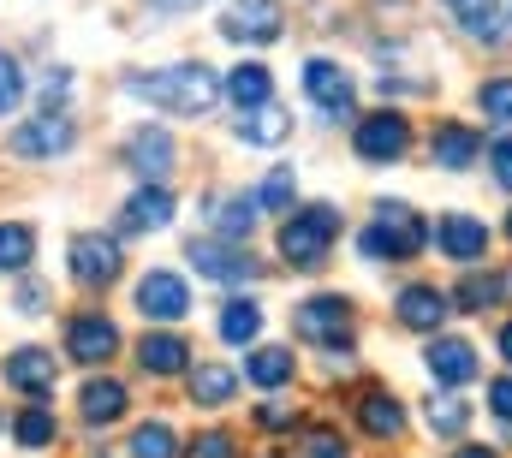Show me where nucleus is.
Instances as JSON below:
<instances>
[{"mask_svg":"<svg viewBox=\"0 0 512 458\" xmlns=\"http://www.w3.org/2000/svg\"><path fill=\"white\" fill-rule=\"evenodd\" d=\"M245 375H251L262 393L286 387V381H292V351H286V345H262V351H251V357H245Z\"/></svg>","mask_w":512,"mask_h":458,"instance_id":"28","label":"nucleus"},{"mask_svg":"<svg viewBox=\"0 0 512 458\" xmlns=\"http://www.w3.org/2000/svg\"><path fill=\"white\" fill-rule=\"evenodd\" d=\"M507 12H512V0H507Z\"/></svg>","mask_w":512,"mask_h":458,"instance_id":"50","label":"nucleus"},{"mask_svg":"<svg viewBox=\"0 0 512 458\" xmlns=\"http://www.w3.org/2000/svg\"><path fill=\"white\" fill-rule=\"evenodd\" d=\"M292 197H298V173H292V167H268V179H262L256 203H262V209H274V215H292Z\"/></svg>","mask_w":512,"mask_h":458,"instance_id":"34","label":"nucleus"},{"mask_svg":"<svg viewBox=\"0 0 512 458\" xmlns=\"http://www.w3.org/2000/svg\"><path fill=\"white\" fill-rule=\"evenodd\" d=\"M42 304H48L42 280H24V286H18V310H24V316H42Z\"/></svg>","mask_w":512,"mask_h":458,"instance_id":"44","label":"nucleus"},{"mask_svg":"<svg viewBox=\"0 0 512 458\" xmlns=\"http://www.w3.org/2000/svg\"><path fill=\"white\" fill-rule=\"evenodd\" d=\"M489 173H495L501 191H512V137H495L489 143Z\"/></svg>","mask_w":512,"mask_h":458,"instance_id":"40","label":"nucleus"},{"mask_svg":"<svg viewBox=\"0 0 512 458\" xmlns=\"http://www.w3.org/2000/svg\"><path fill=\"white\" fill-rule=\"evenodd\" d=\"M447 310H453V298H447L441 286H429V280H411V286H399V298H393V316H399V328H411V334H429V340H435V328L447 322Z\"/></svg>","mask_w":512,"mask_h":458,"instance_id":"16","label":"nucleus"},{"mask_svg":"<svg viewBox=\"0 0 512 458\" xmlns=\"http://www.w3.org/2000/svg\"><path fill=\"white\" fill-rule=\"evenodd\" d=\"M453 458H501V453H495V447H459Z\"/></svg>","mask_w":512,"mask_h":458,"instance_id":"46","label":"nucleus"},{"mask_svg":"<svg viewBox=\"0 0 512 458\" xmlns=\"http://www.w3.org/2000/svg\"><path fill=\"white\" fill-rule=\"evenodd\" d=\"M78 411H84V423H90V429H108V423H120V417L131 411L126 381H114V375H90V381L78 387Z\"/></svg>","mask_w":512,"mask_h":458,"instance_id":"18","label":"nucleus"},{"mask_svg":"<svg viewBox=\"0 0 512 458\" xmlns=\"http://www.w3.org/2000/svg\"><path fill=\"white\" fill-rule=\"evenodd\" d=\"M256 215H262L256 191H227V197H215V203H209L215 238H233V244H245V238L256 232Z\"/></svg>","mask_w":512,"mask_h":458,"instance_id":"22","label":"nucleus"},{"mask_svg":"<svg viewBox=\"0 0 512 458\" xmlns=\"http://www.w3.org/2000/svg\"><path fill=\"white\" fill-rule=\"evenodd\" d=\"M185 256H191V268L203 274V280H215V286H251L256 274H262V262H256L245 244H233V238H191L185 244Z\"/></svg>","mask_w":512,"mask_h":458,"instance_id":"5","label":"nucleus"},{"mask_svg":"<svg viewBox=\"0 0 512 458\" xmlns=\"http://www.w3.org/2000/svg\"><path fill=\"white\" fill-rule=\"evenodd\" d=\"M292 334H298L304 345H322V351L352 345V334H358V322H352V298H340V292H316V298H304V304L292 310Z\"/></svg>","mask_w":512,"mask_h":458,"instance_id":"4","label":"nucleus"},{"mask_svg":"<svg viewBox=\"0 0 512 458\" xmlns=\"http://www.w3.org/2000/svg\"><path fill=\"white\" fill-rule=\"evenodd\" d=\"M352 149H358V161H370V167L399 161V155L411 149V119L399 114V108H382V114L352 119Z\"/></svg>","mask_w":512,"mask_h":458,"instance_id":"7","label":"nucleus"},{"mask_svg":"<svg viewBox=\"0 0 512 458\" xmlns=\"http://www.w3.org/2000/svg\"><path fill=\"white\" fill-rule=\"evenodd\" d=\"M72 143H78V125L66 114H36L6 137V149H12L18 161H48V155H66Z\"/></svg>","mask_w":512,"mask_h":458,"instance_id":"9","label":"nucleus"},{"mask_svg":"<svg viewBox=\"0 0 512 458\" xmlns=\"http://www.w3.org/2000/svg\"><path fill=\"white\" fill-rule=\"evenodd\" d=\"M185 458H239V441H233V429H203L185 447Z\"/></svg>","mask_w":512,"mask_h":458,"instance_id":"38","label":"nucleus"},{"mask_svg":"<svg viewBox=\"0 0 512 458\" xmlns=\"http://www.w3.org/2000/svg\"><path fill=\"white\" fill-rule=\"evenodd\" d=\"M221 96H227L239 114H251V108H268V96H274V78H268V66H256V60H239V66L221 78Z\"/></svg>","mask_w":512,"mask_h":458,"instance_id":"23","label":"nucleus"},{"mask_svg":"<svg viewBox=\"0 0 512 458\" xmlns=\"http://www.w3.org/2000/svg\"><path fill=\"white\" fill-rule=\"evenodd\" d=\"M149 6H161V12H191V6H203V0H149Z\"/></svg>","mask_w":512,"mask_h":458,"instance_id":"45","label":"nucleus"},{"mask_svg":"<svg viewBox=\"0 0 512 458\" xmlns=\"http://www.w3.org/2000/svg\"><path fill=\"white\" fill-rule=\"evenodd\" d=\"M435 250H441L447 262H483L489 227H483L477 215H441V221H435Z\"/></svg>","mask_w":512,"mask_h":458,"instance_id":"19","label":"nucleus"},{"mask_svg":"<svg viewBox=\"0 0 512 458\" xmlns=\"http://www.w3.org/2000/svg\"><path fill=\"white\" fill-rule=\"evenodd\" d=\"M114 351H120V328H114L102 310H78V316L66 322V357H72V363H90V369H96V363H108Z\"/></svg>","mask_w":512,"mask_h":458,"instance_id":"15","label":"nucleus"},{"mask_svg":"<svg viewBox=\"0 0 512 458\" xmlns=\"http://www.w3.org/2000/svg\"><path fill=\"white\" fill-rule=\"evenodd\" d=\"M286 131H292V119L280 114L274 102H268V108H251V114H239V137H245V143H256V149L286 143Z\"/></svg>","mask_w":512,"mask_h":458,"instance_id":"30","label":"nucleus"},{"mask_svg":"<svg viewBox=\"0 0 512 458\" xmlns=\"http://www.w3.org/2000/svg\"><path fill=\"white\" fill-rule=\"evenodd\" d=\"M453 6V18H459V30L465 36H477V42H501V0H447Z\"/></svg>","mask_w":512,"mask_h":458,"instance_id":"27","label":"nucleus"},{"mask_svg":"<svg viewBox=\"0 0 512 458\" xmlns=\"http://www.w3.org/2000/svg\"><path fill=\"white\" fill-rule=\"evenodd\" d=\"M18 102H24V72H18L12 54H0V119L18 114Z\"/></svg>","mask_w":512,"mask_h":458,"instance_id":"39","label":"nucleus"},{"mask_svg":"<svg viewBox=\"0 0 512 458\" xmlns=\"http://www.w3.org/2000/svg\"><path fill=\"white\" fill-rule=\"evenodd\" d=\"M173 221V191L167 185H137L120 209V232H161Z\"/></svg>","mask_w":512,"mask_h":458,"instance_id":"20","label":"nucleus"},{"mask_svg":"<svg viewBox=\"0 0 512 458\" xmlns=\"http://www.w3.org/2000/svg\"><path fill=\"white\" fill-rule=\"evenodd\" d=\"M137 310H143V322H179V316H191V286H185V274L149 268V274L137 280Z\"/></svg>","mask_w":512,"mask_h":458,"instance_id":"11","label":"nucleus"},{"mask_svg":"<svg viewBox=\"0 0 512 458\" xmlns=\"http://www.w3.org/2000/svg\"><path fill=\"white\" fill-rule=\"evenodd\" d=\"M120 155H126V167L143 185H167V173H173V161H179V149H173V137H167L161 125H137Z\"/></svg>","mask_w":512,"mask_h":458,"instance_id":"14","label":"nucleus"},{"mask_svg":"<svg viewBox=\"0 0 512 458\" xmlns=\"http://www.w3.org/2000/svg\"><path fill=\"white\" fill-rule=\"evenodd\" d=\"M280 30H286L280 0H233L227 18H221V36H227V42H256V48L280 42Z\"/></svg>","mask_w":512,"mask_h":458,"instance_id":"13","label":"nucleus"},{"mask_svg":"<svg viewBox=\"0 0 512 458\" xmlns=\"http://www.w3.org/2000/svg\"><path fill=\"white\" fill-rule=\"evenodd\" d=\"M495 345H501V357L512 363V322H501V340H495Z\"/></svg>","mask_w":512,"mask_h":458,"instance_id":"47","label":"nucleus"},{"mask_svg":"<svg viewBox=\"0 0 512 458\" xmlns=\"http://www.w3.org/2000/svg\"><path fill=\"white\" fill-rule=\"evenodd\" d=\"M358 429H364L370 441H399V435H405V405H399L387 387H364V399H358Z\"/></svg>","mask_w":512,"mask_h":458,"instance_id":"21","label":"nucleus"},{"mask_svg":"<svg viewBox=\"0 0 512 458\" xmlns=\"http://www.w3.org/2000/svg\"><path fill=\"white\" fill-rule=\"evenodd\" d=\"M501 298H512V268H507V274H465V280H459V292H453V304H459V310H471V316L495 310Z\"/></svg>","mask_w":512,"mask_h":458,"instance_id":"25","label":"nucleus"},{"mask_svg":"<svg viewBox=\"0 0 512 458\" xmlns=\"http://www.w3.org/2000/svg\"><path fill=\"white\" fill-rule=\"evenodd\" d=\"M126 96L161 108V114L203 119L215 102H221V78H215L203 60H185V66H161V72H137V78H126Z\"/></svg>","mask_w":512,"mask_h":458,"instance_id":"1","label":"nucleus"},{"mask_svg":"<svg viewBox=\"0 0 512 458\" xmlns=\"http://www.w3.org/2000/svg\"><path fill=\"white\" fill-rule=\"evenodd\" d=\"M489 411H495L501 423H512V375H495V381H489Z\"/></svg>","mask_w":512,"mask_h":458,"instance_id":"42","label":"nucleus"},{"mask_svg":"<svg viewBox=\"0 0 512 458\" xmlns=\"http://www.w3.org/2000/svg\"><path fill=\"white\" fill-rule=\"evenodd\" d=\"M423 369H429V381H435V387H471V381L483 375L477 345L459 340V334H435V340L423 345Z\"/></svg>","mask_w":512,"mask_h":458,"instance_id":"10","label":"nucleus"},{"mask_svg":"<svg viewBox=\"0 0 512 458\" xmlns=\"http://www.w3.org/2000/svg\"><path fill=\"white\" fill-rule=\"evenodd\" d=\"M477 108L495 125H512V78H483L477 84Z\"/></svg>","mask_w":512,"mask_h":458,"instance_id":"36","label":"nucleus"},{"mask_svg":"<svg viewBox=\"0 0 512 458\" xmlns=\"http://www.w3.org/2000/svg\"><path fill=\"white\" fill-rule=\"evenodd\" d=\"M227 345H251L256 334H262V304H251V298H233L227 310H221V328H215Z\"/></svg>","mask_w":512,"mask_h":458,"instance_id":"32","label":"nucleus"},{"mask_svg":"<svg viewBox=\"0 0 512 458\" xmlns=\"http://www.w3.org/2000/svg\"><path fill=\"white\" fill-rule=\"evenodd\" d=\"M477 155H483V137H477V125L441 119V125L429 131V161H435L441 173H465V167H471Z\"/></svg>","mask_w":512,"mask_h":458,"instance_id":"17","label":"nucleus"},{"mask_svg":"<svg viewBox=\"0 0 512 458\" xmlns=\"http://www.w3.org/2000/svg\"><path fill=\"white\" fill-rule=\"evenodd\" d=\"M0 375H6L12 393H24V399L42 405V399L54 393V381H60V363H54V351H42V345H18V351H6Z\"/></svg>","mask_w":512,"mask_h":458,"instance_id":"12","label":"nucleus"},{"mask_svg":"<svg viewBox=\"0 0 512 458\" xmlns=\"http://www.w3.org/2000/svg\"><path fill=\"white\" fill-rule=\"evenodd\" d=\"M292 423H298V417H292L286 405H262V411H256V429H268V435H280V429H292Z\"/></svg>","mask_w":512,"mask_h":458,"instance_id":"43","label":"nucleus"},{"mask_svg":"<svg viewBox=\"0 0 512 458\" xmlns=\"http://www.w3.org/2000/svg\"><path fill=\"white\" fill-rule=\"evenodd\" d=\"M334 238H340L334 203H304V209H292V215L280 221V256H286L298 274H316V268L328 262V250H334Z\"/></svg>","mask_w":512,"mask_h":458,"instance_id":"3","label":"nucleus"},{"mask_svg":"<svg viewBox=\"0 0 512 458\" xmlns=\"http://www.w3.org/2000/svg\"><path fill=\"white\" fill-rule=\"evenodd\" d=\"M268 458H280V453H268Z\"/></svg>","mask_w":512,"mask_h":458,"instance_id":"49","label":"nucleus"},{"mask_svg":"<svg viewBox=\"0 0 512 458\" xmlns=\"http://www.w3.org/2000/svg\"><path fill=\"white\" fill-rule=\"evenodd\" d=\"M36 256V232L24 221H0V274H30Z\"/></svg>","mask_w":512,"mask_h":458,"instance_id":"31","label":"nucleus"},{"mask_svg":"<svg viewBox=\"0 0 512 458\" xmlns=\"http://www.w3.org/2000/svg\"><path fill=\"white\" fill-rule=\"evenodd\" d=\"M239 393V369L233 363H191V399L197 405H227Z\"/></svg>","mask_w":512,"mask_h":458,"instance_id":"26","label":"nucleus"},{"mask_svg":"<svg viewBox=\"0 0 512 458\" xmlns=\"http://www.w3.org/2000/svg\"><path fill=\"white\" fill-rule=\"evenodd\" d=\"M304 96L316 102V114L334 119V125L358 114V90H352V78L334 60H304Z\"/></svg>","mask_w":512,"mask_h":458,"instance_id":"8","label":"nucleus"},{"mask_svg":"<svg viewBox=\"0 0 512 458\" xmlns=\"http://www.w3.org/2000/svg\"><path fill=\"white\" fill-rule=\"evenodd\" d=\"M429 221L417 215V209H405V203H376V221L358 232V250L370 256V262H411V256H423L429 250Z\"/></svg>","mask_w":512,"mask_h":458,"instance_id":"2","label":"nucleus"},{"mask_svg":"<svg viewBox=\"0 0 512 458\" xmlns=\"http://www.w3.org/2000/svg\"><path fill=\"white\" fill-rule=\"evenodd\" d=\"M66 268H72L78 286H114L120 268H126V250H120L114 232H72V244H66Z\"/></svg>","mask_w":512,"mask_h":458,"instance_id":"6","label":"nucleus"},{"mask_svg":"<svg viewBox=\"0 0 512 458\" xmlns=\"http://www.w3.org/2000/svg\"><path fill=\"white\" fill-rule=\"evenodd\" d=\"M298 458H352V447L340 441V429L316 423V429H304V447H298Z\"/></svg>","mask_w":512,"mask_h":458,"instance_id":"37","label":"nucleus"},{"mask_svg":"<svg viewBox=\"0 0 512 458\" xmlns=\"http://www.w3.org/2000/svg\"><path fill=\"white\" fill-rule=\"evenodd\" d=\"M137 363H143V375H179V369H191V345L179 334H143Z\"/></svg>","mask_w":512,"mask_h":458,"instance_id":"24","label":"nucleus"},{"mask_svg":"<svg viewBox=\"0 0 512 458\" xmlns=\"http://www.w3.org/2000/svg\"><path fill=\"white\" fill-rule=\"evenodd\" d=\"M54 435H60V423H54V411H48V405H30V411H18V417H12V441H18L24 453L54 447Z\"/></svg>","mask_w":512,"mask_h":458,"instance_id":"29","label":"nucleus"},{"mask_svg":"<svg viewBox=\"0 0 512 458\" xmlns=\"http://www.w3.org/2000/svg\"><path fill=\"white\" fill-rule=\"evenodd\" d=\"M423 423H429V435H441V441H459V435L471 429V405H465V399H429Z\"/></svg>","mask_w":512,"mask_h":458,"instance_id":"33","label":"nucleus"},{"mask_svg":"<svg viewBox=\"0 0 512 458\" xmlns=\"http://www.w3.org/2000/svg\"><path fill=\"white\" fill-rule=\"evenodd\" d=\"M66 96H72V72H48V78H42V108H48V114H60V108H66Z\"/></svg>","mask_w":512,"mask_h":458,"instance_id":"41","label":"nucleus"},{"mask_svg":"<svg viewBox=\"0 0 512 458\" xmlns=\"http://www.w3.org/2000/svg\"><path fill=\"white\" fill-rule=\"evenodd\" d=\"M131 458H179V441L167 423H137L131 429Z\"/></svg>","mask_w":512,"mask_h":458,"instance_id":"35","label":"nucleus"},{"mask_svg":"<svg viewBox=\"0 0 512 458\" xmlns=\"http://www.w3.org/2000/svg\"><path fill=\"white\" fill-rule=\"evenodd\" d=\"M507 238H512V215H507Z\"/></svg>","mask_w":512,"mask_h":458,"instance_id":"48","label":"nucleus"}]
</instances>
